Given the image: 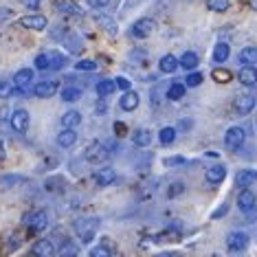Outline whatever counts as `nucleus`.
Listing matches in <instances>:
<instances>
[{"label": "nucleus", "mask_w": 257, "mask_h": 257, "mask_svg": "<svg viewBox=\"0 0 257 257\" xmlns=\"http://www.w3.org/2000/svg\"><path fill=\"white\" fill-rule=\"evenodd\" d=\"M97 226H99V220H77L73 224V229H75V233L79 235V239L84 244H88L92 237H95V231H97Z\"/></svg>", "instance_id": "nucleus-1"}, {"label": "nucleus", "mask_w": 257, "mask_h": 257, "mask_svg": "<svg viewBox=\"0 0 257 257\" xmlns=\"http://www.w3.org/2000/svg\"><path fill=\"white\" fill-rule=\"evenodd\" d=\"M244 139H246V134H244L242 127H229L224 134V145H226V150H231V152H235L239 150L244 145Z\"/></svg>", "instance_id": "nucleus-2"}, {"label": "nucleus", "mask_w": 257, "mask_h": 257, "mask_svg": "<svg viewBox=\"0 0 257 257\" xmlns=\"http://www.w3.org/2000/svg\"><path fill=\"white\" fill-rule=\"evenodd\" d=\"M9 123L11 127H14L18 134H25L29 130V112L25 108H18V110H14L9 116Z\"/></svg>", "instance_id": "nucleus-3"}, {"label": "nucleus", "mask_w": 257, "mask_h": 257, "mask_svg": "<svg viewBox=\"0 0 257 257\" xmlns=\"http://www.w3.org/2000/svg\"><path fill=\"white\" fill-rule=\"evenodd\" d=\"M57 88H60V84L53 79H46V81H38L36 86H33V95L40 97V99H49V97H53Z\"/></svg>", "instance_id": "nucleus-4"}, {"label": "nucleus", "mask_w": 257, "mask_h": 257, "mask_svg": "<svg viewBox=\"0 0 257 257\" xmlns=\"http://www.w3.org/2000/svg\"><path fill=\"white\" fill-rule=\"evenodd\" d=\"M106 143H90L88 148H86V161H90V163H101L103 159H106Z\"/></svg>", "instance_id": "nucleus-5"}, {"label": "nucleus", "mask_w": 257, "mask_h": 257, "mask_svg": "<svg viewBox=\"0 0 257 257\" xmlns=\"http://www.w3.org/2000/svg\"><path fill=\"white\" fill-rule=\"evenodd\" d=\"M27 220H29V222H27L29 229H31L33 233L44 231L46 226H49V213H46V211H36L33 215H29Z\"/></svg>", "instance_id": "nucleus-6"}, {"label": "nucleus", "mask_w": 257, "mask_h": 257, "mask_svg": "<svg viewBox=\"0 0 257 257\" xmlns=\"http://www.w3.org/2000/svg\"><path fill=\"white\" fill-rule=\"evenodd\" d=\"M156 29V22L152 20V18H141L137 22V25L132 27V36L134 38H148L152 31Z\"/></svg>", "instance_id": "nucleus-7"}, {"label": "nucleus", "mask_w": 257, "mask_h": 257, "mask_svg": "<svg viewBox=\"0 0 257 257\" xmlns=\"http://www.w3.org/2000/svg\"><path fill=\"white\" fill-rule=\"evenodd\" d=\"M248 244V235L242 231H235L231 233L229 239H226V246H229V250H233V253H237V250H244Z\"/></svg>", "instance_id": "nucleus-8"}, {"label": "nucleus", "mask_w": 257, "mask_h": 257, "mask_svg": "<svg viewBox=\"0 0 257 257\" xmlns=\"http://www.w3.org/2000/svg\"><path fill=\"white\" fill-rule=\"evenodd\" d=\"M20 27L25 29H33V31H44L46 29V18L44 16H25V18L18 20Z\"/></svg>", "instance_id": "nucleus-9"}, {"label": "nucleus", "mask_w": 257, "mask_h": 257, "mask_svg": "<svg viewBox=\"0 0 257 257\" xmlns=\"http://www.w3.org/2000/svg\"><path fill=\"white\" fill-rule=\"evenodd\" d=\"M237 79L242 81L244 86H255L257 84V68L253 66V64H244L242 71H239Z\"/></svg>", "instance_id": "nucleus-10"}, {"label": "nucleus", "mask_w": 257, "mask_h": 257, "mask_svg": "<svg viewBox=\"0 0 257 257\" xmlns=\"http://www.w3.org/2000/svg\"><path fill=\"white\" fill-rule=\"evenodd\" d=\"M233 108H235V112H237V114H248L250 110L255 108V97H250V95L237 97V99H235V103H233Z\"/></svg>", "instance_id": "nucleus-11"}, {"label": "nucleus", "mask_w": 257, "mask_h": 257, "mask_svg": "<svg viewBox=\"0 0 257 257\" xmlns=\"http://www.w3.org/2000/svg\"><path fill=\"white\" fill-rule=\"evenodd\" d=\"M75 141H77L75 127H64V130L57 134V145H60V148H73Z\"/></svg>", "instance_id": "nucleus-12"}, {"label": "nucleus", "mask_w": 257, "mask_h": 257, "mask_svg": "<svg viewBox=\"0 0 257 257\" xmlns=\"http://www.w3.org/2000/svg\"><path fill=\"white\" fill-rule=\"evenodd\" d=\"M33 253L38 257H53L55 255V246L51 239H38L36 244H33Z\"/></svg>", "instance_id": "nucleus-13"}, {"label": "nucleus", "mask_w": 257, "mask_h": 257, "mask_svg": "<svg viewBox=\"0 0 257 257\" xmlns=\"http://www.w3.org/2000/svg\"><path fill=\"white\" fill-rule=\"evenodd\" d=\"M237 207L242 209L244 213H248L250 209L255 207V194L250 189H244V191H239V196H237Z\"/></svg>", "instance_id": "nucleus-14"}, {"label": "nucleus", "mask_w": 257, "mask_h": 257, "mask_svg": "<svg viewBox=\"0 0 257 257\" xmlns=\"http://www.w3.org/2000/svg\"><path fill=\"white\" fill-rule=\"evenodd\" d=\"M119 106H121V110H125V112L137 110L139 108V95L137 92H132V90H125L123 97H121V101H119Z\"/></svg>", "instance_id": "nucleus-15"}, {"label": "nucleus", "mask_w": 257, "mask_h": 257, "mask_svg": "<svg viewBox=\"0 0 257 257\" xmlns=\"http://www.w3.org/2000/svg\"><path fill=\"white\" fill-rule=\"evenodd\" d=\"M114 180H116V174H114V169H110V167H103L95 174V183L99 187H108V185H112Z\"/></svg>", "instance_id": "nucleus-16"}, {"label": "nucleus", "mask_w": 257, "mask_h": 257, "mask_svg": "<svg viewBox=\"0 0 257 257\" xmlns=\"http://www.w3.org/2000/svg\"><path fill=\"white\" fill-rule=\"evenodd\" d=\"M235 183L237 187H250V185H257V172L255 169H244L235 176Z\"/></svg>", "instance_id": "nucleus-17"}, {"label": "nucleus", "mask_w": 257, "mask_h": 257, "mask_svg": "<svg viewBox=\"0 0 257 257\" xmlns=\"http://www.w3.org/2000/svg\"><path fill=\"white\" fill-rule=\"evenodd\" d=\"M33 81V71L31 68H20L18 73H16L14 77V86L16 88H25V86H29Z\"/></svg>", "instance_id": "nucleus-18"}, {"label": "nucleus", "mask_w": 257, "mask_h": 257, "mask_svg": "<svg viewBox=\"0 0 257 257\" xmlns=\"http://www.w3.org/2000/svg\"><path fill=\"white\" fill-rule=\"evenodd\" d=\"M180 66V62L176 60L174 55H163L161 57V62H159V68H161V73H176V68Z\"/></svg>", "instance_id": "nucleus-19"}, {"label": "nucleus", "mask_w": 257, "mask_h": 257, "mask_svg": "<svg viewBox=\"0 0 257 257\" xmlns=\"http://www.w3.org/2000/svg\"><path fill=\"white\" fill-rule=\"evenodd\" d=\"M132 143L139 145V148H148V145L152 143V132L145 130V127H141V130H137L132 134Z\"/></svg>", "instance_id": "nucleus-20"}, {"label": "nucleus", "mask_w": 257, "mask_h": 257, "mask_svg": "<svg viewBox=\"0 0 257 257\" xmlns=\"http://www.w3.org/2000/svg\"><path fill=\"white\" fill-rule=\"evenodd\" d=\"M224 178H226V169L222 167V165H213V167L207 169V180H209V183L218 185V183H222Z\"/></svg>", "instance_id": "nucleus-21"}, {"label": "nucleus", "mask_w": 257, "mask_h": 257, "mask_svg": "<svg viewBox=\"0 0 257 257\" xmlns=\"http://www.w3.org/2000/svg\"><path fill=\"white\" fill-rule=\"evenodd\" d=\"M114 88H116L114 79H99V81H97V95H99V97H108V95H112Z\"/></svg>", "instance_id": "nucleus-22"}, {"label": "nucleus", "mask_w": 257, "mask_h": 257, "mask_svg": "<svg viewBox=\"0 0 257 257\" xmlns=\"http://www.w3.org/2000/svg\"><path fill=\"white\" fill-rule=\"evenodd\" d=\"M55 7H57V11H62V14H73V16H79L81 14V9L73 3V0H57Z\"/></svg>", "instance_id": "nucleus-23"}, {"label": "nucleus", "mask_w": 257, "mask_h": 257, "mask_svg": "<svg viewBox=\"0 0 257 257\" xmlns=\"http://www.w3.org/2000/svg\"><path fill=\"white\" fill-rule=\"evenodd\" d=\"M180 66H183L185 68V71H194V68L198 66V62H200V60H198V55L194 53V51H187V53L183 55V57H180Z\"/></svg>", "instance_id": "nucleus-24"}, {"label": "nucleus", "mask_w": 257, "mask_h": 257, "mask_svg": "<svg viewBox=\"0 0 257 257\" xmlns=\"http://www.w3.org/2000/svg\"><path fill=\"white\" fill-rule=\"evenodd\" d=\"M229 55H231V49H229V44H224V42H220V44H215V49H213V60L222 64V62H226L229 60Z\"/></svg>", "instance_id": "nucleus-25"}, {"label": "nucleus", "mask_w": 257, "mask_h": 257, "mask_svg": "<svg viewBox=\"0 0 257 257\" xmlns=\"http://www.w3.org/2000/svg\"><path fill=\"white\" fill-rule=\"evenodd\" d=\"M79 123H81V114L77 112V110H68V112L62 116V125L64 127H77Z\"/></svg>", "instance_id": "nucleus-26"}, {"label": "nucleus", "mask_w": 257, "mask_h": 257, "mask_svg": "<svg viewBox=\"0 0 257 257\" xmlns=\"http://www.w3.org/2000/svg\"><path fill=\"white\" fill-rule=\"evenodd\" d=\"M95 22H97L99 27H103V29H106V31L110 33V36H114V33H116V25H114V20H112V18H108V16L97 14V16H95Z\"/></svg>", "instance_id": "nucleus-27"}, {"label": "nucleus", "mask_w": 257, "mask_h": 257, "mask_svg": "<svg viewBox=\"0 0 257 257\" xmlns=\"http://www.w3.org/2000/svg\"><path fill=\"white\" fill-rule=\"evenodd\" d=\"M239 62L242 64H257V49L255 46H246L239 51Z\"/></svg>", "instance_id": "nucleus-28"}, {"label": "nucleus", "mask_w": 257, "mask_h": 257, "mask_svg": "<svg viewBox=\"0 0 257 257\" xmlns=\"http://www.w3.org/2000/svg\"><path fill=\"white\" fill-rule=\"evenodd\" d=\"M62 99L66 103H73V101H77V99H81V90L75 88V86H66V88L62 90Z\"/></svg>", "instance_id": "nucleus-29"}, {"label": "nucleus", "mask_w": 257, "mask_h": 257, "mask_svg": "<svg viewBox=\"0 0 257 257\" xmlns=\"http://www.w3.org/2000/svg\"><path fill=\"white\" fill-rule=\"evenodd\" d=\"M64 64H66V57H64V55L55 53V51L49 55V68H53V71H62Z\"/></svg>", "instance_id": "nucleus-30"}, {"label": "nucleus", "mask_w": 257, "mask_h": 257, "mask_svg": "<svg viewBox=\"0 0 257 257\" xmlns=\"http://www.w3.org/2000/svg\"><path fill=\"white\" fill-rule=\"evenodd\" d=\"M159 141L163 145L174 143V141H176V130H174V127H163V130L159 132Z\"/></svg>", "instance_id": "nucleus-31"}, {"label": "nucleus", "mask_w": 257, "mask_h": 257, "mask_svg": "<svg viewBox=\"0 0 257 257\" xmlns=\"http://www.w3.org/2000/svg\"><path fill=\"white\" fill-rule=\"evenodd\" d=\"M231 5V0H207V7L209 11H215V14H222V11H226Z\"/></svg>", "instance_id": "nucleus-32"}, {"label": "nucleus", "mask_w": 257, "mask_h": 257, "mask_svg": "<svg viewBox=\"0 0 257 257\" xmlns=\"http://www.w3.org/2000/svg\"><path fill=\"white\" fill-rule=\"evenodd\" d=\"M185 97V86L183 84H172L167 90V99H172V101H178V99Z\"/></svg>", "instance_id": "nucleus-33"}, {"label": "nucleus", "mask_w": 257, "mask_h": 257, "mask_svg": "<svg viewBox=\"0 0 257 257\" xmlns=\"http://www.w3.org/2000/svg\"><path fill=\"white\" fill-rule=\"evenodd\" d=\"M211 77L218 81V84H226V81L233 79V75H231V71H226V68H213Z\"/></svg>", "instance_id": "nucleus-34"}, {"label": "nucleus", "mask_w": 257, "mask_h": 257, "mask_svg": "<svg viewBox=\"0 0 257 257\" xmlns=\"http://www.w3.org/2000/svg\"><path fill=\"white\" fill-rule=\"evenodd\" d=\"M185 191V183H180V180H176V183H172L169 185V189H167V196L169 198H176V196H180Z\"/></svg>", "instance_id": "nucleus-35"}, {"label": "nucleus", "mask_w": 257, "mask_h": 257, "mask_svg": "<svg viewBox=\"0 0 257 257\" xmlns=\"http://www.w3.org/2000/svg\"><path fill=\"white\" fill-rule=\"evenodd\" d=\"M185 84L189 86V88H196V86H200V84H202V75H200V73H191V71H189V75H187V79H185Z\"/></svg>", "instance_id": "nucleus-36"}, {"label": "nucleus", "mask_w": 257, "mask_h": 257, "mask_svg": "<svg viewBox=\"0 0 257 257\" xmlns=\"http://www.w3.org/2000/svg\"><path fill=\"white\" fill-rule=\"evenodd\" d=\"M14 90H16L14 81H3V79H0V97H3V99H5V97H9Z\"/></svg>", "instance_id": "nucleus-37"}, {"label": "nucleus", "mask_w": 257, "mask_h": 257, "mask_svg": "<svg viewBox=\"0 0 257 257\" xmlns=\"http://www.w3.org/2000/svg\"><path fill=\"white\" fill-rule=\"evenodd\" d=\"M75 68H77V71H95L97 64L92 60H79L77 64H75Z\"/></svg>", "instance_id": "nucleus-38"}, {"label": "nucleus", "mask_w": 257, "mask_h": 257, "mask_svg": "<svg viewBox=\"0 0 257 257\" xmlns=\"http://www.w3.org/2000/svg\"><path fill=\"white\" fill-rule=\"evenodd\" d=\"M110 255H112V250L108 246H97L90 250V257H110Z\"/></svg>", "instance_id": "nucleus-39"}, {"label": "nucleus", "mask_w": 257, "mask_h": 257, "mask_svg": "<svg viewBox=\"0 0 257 257\" xmlns=\"http://www.w3.org/2000/svg\"><path fill=\"white\" fill-rule=\"evenodd\" d=\"M36 68H38V71H46V68H49V55H46V53L38 55L36 57Z\"/></svg>", "instance_id": "nucleus-40"}, {"label": "nucleus", "mask_w": 257, "mask_h": 257, "mask_svg": "<svg viewBox=\"0 0 257 257\" xmlns=\"http://www.w3.org/2000/svg\"><path fill=\"white\" fill-rule=\"evenodd\" d=\"M114 84H116V88H121V90H130L132 81L127 79V77H116V79H114Z\"/></svg>", "instance_id": "nucleus-41"}, {"label": "nucleus", "mask_w": 257, "mask_h": 257, "mask_svg": "<svg viewBox=\"0 0 257 257\" xmlns=\"http://www.w3.org/2000/svg\"><path fill=\"white\" fill-rule=\"evenodd\" d=\"M75 253H77V248H75L73 244H64L60 248V255H75Z\"/></svg>", "instance_id": "nucleus-42"}, {"label": "nucleus", "mask_w": 257, "mask_h": 257, "mask_svg": "<svg viewBox=\"0 0 257 257\" xmlns=\"http://www.w3.org/2000/svg\"><path fill=\"white\" fill-rule=\"evenodd\" d=\"M86 3H88L90 7H95V9H103L110 3V0H86Z\"/></svg>", "instance_id": "nucleus-43"}, {"label": "nucleus", "mask_w": 257, "mask_h": 257, "mask_svg": "<svg viewBox=\"0 0 257 257\" xmlns=\"http://www.w3.org/2000/svg\"><path fill=\"white\" fill-rule=\"evenodd\" d=\"M114 132L119 134V137H123V134L127 132V127H125L123 123H114Z\"/></svg>", "instance_id": "nucleus-44"}, {"label": "nucleus", "mask_w": 257, "mask_h": 257, "mask_svg": "<svg viewBox=\"0 0 257 257\" xmlns=\"http://www.w3.org/2000/svg\"><path fill=\"white\" fill-rule=\"evenodd\" d=\"M22 3H25V7H29V9H38L40 0H22Z\"/></svg>", "instance_id": "nucleus-45"}, {"label": "nucleus", "mask_w": 257, "mask_h": 257, "mask_svg": "<svg viewBox=\"0 0 257 257\" xmlns=\"http://www.w3.org/2000/svg\"><path fill=\"white\" fill-rule=\"evenodd\" d=\"M226 209H229V207H226V204H222V207L218 209V211L213 213V218H220V215H224V213H226Z\"/></svg>", "instance_id": "nucleus-46"}, {"label": "nucleus", "mask_w": 257, "mask_h": 257, "mask_svg": "<svg viewBox=\"0 0 257 257\" xmlns=\"http://www.w3.org/2000/svg\"><path fill=\"white\" fill-rule=\"evenodd\" d=\"M180 163H183V159H167L165 165H180Z\"/></svg>", "instance_id": "nucleus-47"}, {"label": "nucleus", "mask_w": 257, "mask_h": 257, "mask_svg": "<svg viewBox=\"0 0 257 257\" xmlns=\"http://www.w3.org/2000/svg\"><path fill=\"white\" fill-rule=\"evenodd\" d=\"M9 16H11V9H0V20L9 18Z\"/></svg>", "instance_id": "nucleus-48"}, {"label": "nucleus", "mask_w": 257, "mask_h": 257, "mask_svg": "<svg viewBox=\"0 0 257 257\" xmlns=\"http://www.w3.org/2000/svg\"><path fill=\"white\" fill-rule=\"evenodd\" d=\"M0 159H5V145H3V141H0Z\"/></svg>", "instance_id": "nucleus-49"}]
</instances>
